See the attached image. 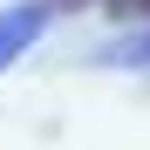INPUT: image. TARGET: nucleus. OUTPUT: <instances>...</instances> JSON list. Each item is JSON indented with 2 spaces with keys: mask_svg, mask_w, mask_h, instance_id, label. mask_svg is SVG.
<instances>
[{
  "mask_svg": "<svg viewBox=\"0 0 150 150\" xmlns=\"http://www.w3.org/2000/svg\"><path fill=\"white\" fill-rule=\"evenodd\" d=\"M41 28H48V0H28V7H7L0 14V68H14L28 48L41 41Z\"/></svg>",
  "mask_w": 150,
  "mask_h": 150,
  "instance_id": "1",
  "label": "nucleus"
},
{
  "mask_svg": "<svg viewBox=\"0 0 150 150\" xmlns=\"http://www.w3.org/2000/svg\"><path fill=\"white\" fill-rule=\"evenodd\" d=\"M130 55H137V62H150V34H143V41H137V48H130Z\"/></svg>",
  "mask_w": 150,
  "mask_h": 150,
  "instance_id": "2",
  "label": "nucleus"
},
{
  "mask_svg": "<svg viewBox=\"0 0 150 150\" xmlns=\"http://www.w3.org/2000/svg\"><path fill=\"white\" fill-rule=\"evenodd\" d=\"M109 7H116V14H137V0H109Z\"/></svg>",
  "mask_w": 150,
  "mask_h": 150,
  "instance_id": "3",
  "label": "nucleus"
},
{
  "mask_svg": "<svg viewBox=\"0 0 150 150\" xmlns=\"http://www.w3.org/2000/svg\"><path fill=\"white\" fill-rule=\"evenodd\" d=\"M48 7H82V0H48Z\"/></svg>",
  "mask_w": 150,
  "mask_h": 150,
  "instance_id": "4",
  "label": "nucleus"
}]
</instances>
